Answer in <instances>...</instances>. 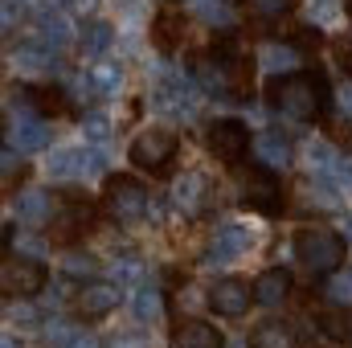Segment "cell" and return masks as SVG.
<instances>
[{
    "label": "cell",
    "instance_id": "1",
    "mask_svg": "<svg viewBox=\"0 0 352 348\" xmlns=\"http://www.w3.org/2000/svg\"><path fill=\"white\" fill-rule=\"evenodd\" d=\"M266 107L291 123H324L332 111V90L320 70H291L266 83Z\"/></svg>",
    "mask_w": 352,
    "mask_h": 348
},
{
    "label": "cell",
    "instance_id": "2",
    "mask_svg": "<svg viewBox=\"0 0 352 348\" xmlns=\"http://www.w3.org/2000/svg\"><path fill=\"white\" fill-rule=\"evenodd\" d=\"M192 74H197V83L209 98H246V90H250V54H242L234 41H221L209 54L197 58Z\"/></svg>",
    "mask_w": 352,
    "mask_h": 348
},
{
    "label": "cell",
    "instance_id": "3",
    "mask_svg": "<svg viewBox=\"0 0 352 348\" xmlns=\"http://www.w3.org/2000/svg\"><path fill=\"white\" fill-rule=\"evenodd\" d=\"M349 254V238L336 234V230H324V226H307L295 234V259L303 262V270L311 279H324V274H336L344 266Z\"/></svg>",
    "mask_w": 352,
    "mask_h": 348
},
{
    "label": "cell",
    "instance_id": "4",
    "mask_svg": "<svg viewBox=\"0 0 352 348\" xmlns=\"http://www.w3.org/2000/svg\"><path fill=\"white\" fill-rule=\"evenodd\" d=\"M102 209L111 213L115 226H144V221H156L160 217L152 193L135 176H111L107 188H102Z\"/></svg>",
    "mask_w": 352,
    "mask_h": 348
},
{
    "label": "cell",
    "instance_id": "5",
    "mask_svg": "<svg viewBox=\"0 0 352 348\" xmlns=\"http://www.w3.org/2000/svg\"><path fill=\"white\" fill-rule=\"evenodd\" d=\"M127 160L148 176H168L180 160V135L173 127H148L131 140L127 148Z\"/></svg>",
    "mask_w": 352,
    "mask_h": 348
},
{
    "label": "cell",
    "instance_id": "6",
    "mask_svg": "<svg viewBox=\"0 0 352 348\" xmlns=\"http://www.w3.org/2000/svg\"><path fill=\"white\" fill-rule=\"evenodd\" d=\"M234 180H238V205L250 213H278L283 209V184L274 168L266 164H234Z\"/></svg>",
    "mask_w": 352,
    "mask_h": 348
},
{
    "label": "cell",
    "instance_id": "7",
    "mask_svg": "<svg viewBox=\"0 0 352 348\" xmlns=\"http://www.w3.org/2000/svg\"><path fill=\"white\" fill-rule=\"evenodd\" d=\"M50 238L54 242H74V238H82L94 230V205H90L82 193H66L62 197V205L54 209V217H50Z\"/></svg>",
    "mask_w": 352,
    "mask_h": 348
},
{
    "label": "cell",
    "instance_id": "8",
    "mask_svg": "<svg viewBox=\"0 0 352 348\" xmlns=\"http://www.w3.org/2000/svg\"><path fill=\"white\" fill-rule=\"evenodd\" d=\"M250 144L254 140H250V131H246L242 119H213V123H205V148L217 160H226V164H238Z\"/></svg>",
    "mask_w": 352,
    "mask_h": 348
},
{
    "label": "cell",
    "instance_id": "9",
    "mask_svg": "<svg viewBox=\"0 0 352 348\" xmlns=\"http://www.w3.org/2000/svg\"><path fill=\"white\" fill-rule=\"evenodd\" d=\"M45 266L37 259H25V254H8L4 270H0V283H4V295L12 299H29V295H41L45 291Z\"/></svg>",
    "mask_w": 352,
    "mask_h": 348
},
{
    "label": "cell",
    "instance_id": "10",
    "mask_svg": "<svg viewBox=\"0 0 352 348\" xmlns=\"http://www.w3.org/2000/svg\"><path fill=\"white\" fill-rule=\"evenodd\" d=\"M250 246H254L250 226H242V221H221V226L213 230V242L205 246V266H230V262L242 259Z\"/></svg>",
    "mask_w": 352,
    "mask_h": 348
},
{
    "label": "cell",
    "instance_id": "11",
    "mask_svg": "<svg viewBox=\"0 0 352 348\" xmlns=\"http://www.w3.org/2000/svg\"><path fill=\"white\" fill-rule=\"evenodd\" d=\"M205 303H209V312L213 316H226V320H238V316H246V307L250 303H258L254 299V283H246V279H217L213 287H209V295H205Z\"/></svg>",
    "mask_w": 352,
    "mask_h": 348
},
{
    "label": "cell",
    "instance_id": "12",
    "mask_svg": "<svg viewBox=\"0 0 352 348\" xmlns=\"http://www.w3.org/2000/svg\"><path fill=\"white\" fill-rule=\"evenodd\" d=\"M45 168H50V176H58V180H82L90 173H102L107 168V156L98 148H58L45 160Z\"/></svg>",
    "mask_w": 352,
    "mask_h": 348
},
{
    "label": "cell",
    "instance_id": "13",
    "mask_svg": "<svg viewBox=\"0 0 352 348\" xmlns=\"http://www.w3.org/2000/svg\"><path fill=\"white\" fill-rule=\"evenodd\" d=\"M8 148H16V152H41V148H50V119L41 111H33V107H25L21 115H12V123H8Z\"/></svg>",
    "mask_w": 352,
    "mask_h": 348
},
{
    "label": "cell",
    "instance_id": "14",
    "mask_svg": "<svg viewBox=\"0 0 352 348\" xmlns=\"http://www.w3.org/2000/svg\"><path fill=\"white\" fill-rule=\"evenodd\" d=\"M152 107L173 115V119H188V115H197V87L188 78H180V74H168L152 94Z\"/></svg>",
    "mask_w": 352,
    "mask_h": 348
},
{
    "label": "cell",
    "instance_id": "15",
    "mask_svg": "<svg viewBox=\"0 0 352 348\" xmlns=\"http://www.w3.org/2000/svg\"><path fill=\"white\" fill-rule=\"evenodd\" d=\"M115 307H119V287H115V283H87V287L74 295L78 320H107Z\"/></svg>",
    "mask_w": 352,
    "mask_h": 348
},
{
    "label": "cell",
    "instance_id": "16",
    "mask_svg": "<svg viewBox=\"0 0 352 348\" xmlns=\"http://www.w3.org/2000/svg\"><path fill=\"white\" fill-rule=\"evenodd\" d=\"M307 168L311 176H324V180H332V184H352V164L349 156H340L332 144H311L307 148Z\"/></svg>",
    "mask_w": 352,
    "mask_h": 348
},
{
    "label": "cell",
    "instance_id": "17",
    "mask_svg": "<svg viewBox=\"0 0 352 348\" xmlns=\"http://www.w3.org/2000/svg\"><path fill=\"white\" fill-rule=\"evenodd\" d=\"M209 176L205 173H184L180 180L173 184V205L184 213V217H201L205 205H209Z\"/></svg>",
    "mask_w": 352,
    "mask_h": 348
},
{
    "label": "cell",
    "instance_id": "18",
    "mask_svg": "<svg viewBox=\"0 0 352 348\" xmlns=\"http://www.w3.org/2000/svg\"><path fill=\"white\" fill-rule=\"evenodd\" d=\"M12 62H16V70H25V74H37V78H54V74L62 70V54H58L54 45H45V41L16 45Z\"/></svg>",
    "mask_w": 352,
    "mask_h": 348
},
{
    "label": "cell",
    "instance_id": "19",
    "mask_svg": "<svg viewBox=\"0 0 352 348\" xmlns=\"http://www.w3.org/2000/svg\"><path fill=\"white\" fill-rule=\"evenodd\" d=\"M254 156H258V164H266V168H287L295 160V148H291V140L278 127H266V131L254 135Z\"/></svg>",
    "mask_w": 352,
    "mask_h": 348
},
{
    "label": "cell",
    "instance_id": "20",
    "mask_svg": "<svg viewBox=\"0 0 352 348\" xmlns=\"http://www.w3.org/2000/svg\"><path fill=\"white\" fill-rule=\"evenodd\" d=\"M152 41H156L164 54H176V50H180V41H184V12H180L176 4H164V8L156 12V21H152Z\"/></svg>",
    "mask_w": 352,
    "mask_h": 348
},
{
    "label": "cell",
    "instance_id": "21",
    "mask_svg": "<svg viewBox=\"0 0 352 348\" xmlns=\"http://www.w3.org/2000/svg\"><path fill=\"white\" fill-rule=\"evenodd\" d=\"M168 348H226V336L213 324H205V320H184L173 332Z\"/></svg>",
    "mask_w": 352,
    "mask_h": 348
},
{
    "label": "cell",
    "instance_id": "22",
    "mask_svg": "<svg viewBox=\"0 0 352 348\" xmlns=\"http://www.w3.org/2000/svg\"><path fill=\"white\" fill-rule=\"evenodd\" d=\"M50 217H54V201H50V193H41V188H25V193H16V221L21 226H50Z\"/></svg>",
    "mask_w": 352,
    "mask_h": 348
},
{
    "label": "cell",
    "instance_id": "23",
    "mask_svg": "<svg viewBox=\"0 0 352 348\" xmlns=\"http://www.w3.org/2000/svg\"><path fill=\"white\" fill-rule=\"evenodd\" d=\"M295 4L299 0H238V8L246 12V21H254V25H278V21H287L291 12H295Z\"/></svg>",
    "mask_w": 352,
    "mask_h": 348
},
{
    "label": "cell",
    "instance_id": "24",
    "mask_svg": "<svg viewBox=\"0 0 352 348\" xmlns=\"http://www.w3.org/2000/svg\"><path fill=\"white\" fill-rule=\"evenodd\" d=\"M250 348H303V345H299V332L287 320H263L250 332Z\"/></svg>",
    "mask_w": 352,
    "mask_h": 348
},
{
    "label": "cell",
    "instance_id": "25",
    "mask_svg": "<svg viewBox=\"0 0 352 348\" xmlns=\"http://www.w3.org/2000/svg\"><path fill=\"white\" fill-rule=\"evenodd\" d=\"M287 295H291V274H287L283 266H270V270H263V274L254 279V299H258L263 307H278Z\"/></svg>",
    "mask_w": 352,
    "mask_h": 348
},
{
    "label": "cell",
    "instance_id": "26",
    "mask_svg": "<svg viewBox=\"0 0 352 348\" xmlns=\"http://www.w3.org/2000/svg\"><path fill=\"white\" fill-rule=\"evenodd\" d=\"M111 41H115V25H107V21H87V25H82V37H78V54L90 58V62H98V58L111 50Z\"/></svg>",
    "mask_w": 352,
    "mask_h": 348
},
{
    "label": "cell",
    "instance_id": "27",
    "mask_svg": "<svg viewBox=\"0 0 352 348\" xmlns=\"http://www.w3.org/2000/svg\"><path fill=\"white\" fill-rule=\"evenodd\" d=\"M37 41L62 50V45L74 41V29H70V21H66L62 12H41V17H37Z\"/></svg>",
    "mask_w": 352,
    "mask_h": 348
},
{
    "label": "cell",
    "instance_id": "28",
    "mask_svg": "<svg viewBox=\"0 0 352 348\" xmlns=\"http://www.w3.org/2000/svg\"><path fill=\"white\" fill-rule=\"evenodd\" d=\"M160 312H164V299H160V291H156V287H140V291L131 295V316H135L140 324L160 320Z\"/></svg>",
    "mask_w": 352,
    "mask_h": 348
},
{
    "label": "cell",
    "instance_id": "29",
    "mask_svg": "<svg viewBox=\"0 0 352 348\" xmlns=\"http://www.w3.org/2000/svg\"><path fill=\"white\" fill-rule=\"evenodd\" d=\"M295 62H299V50H295V45H287V41H283V45H278V41H270V45L263 50V66L270 70V74H291V70H295Z\"/></svg>",
    "mask_w": 352,
    "mask_h": 348
},
{
    "label": "cell",
    "instance_id": "30",
    "mask_svg": "<svg viewBox=\"0 0 352 348\" xmlns=\"http://www.w3.org/2000/svg\"><path fill=\"white\" fill-rule=\"evenodd\" d=\"M90 83H94V94H115L119 83H123V66L119 62H94L90 66Z\"/></svg>",
    "mask_w": 352,
    "mask_h": 348
},
{
    "label": "cell",
    "instance_id": "31",
    "mask_svg": "<svg viewBox=\"0 0 352 348\" xmlns=\"http://www.w3.org/2000/svg\"><path fill=\"white\" fill-rule=\"evenodd\" d=\"M111 274H115V283H140L144 279V259L140 254H119V259H111Z\"/></svg>",
    "mask_w": 352,
    "mask_h": 348
},
{
    "label": "cell",
    "instance_id": "32",
    "mask_svg": "<svg viewBox=\"0 0 352 348\" xmlns=\"http://www.w3.org/2000/svg\"><path fill=\"white\" fill-rule=\"evenodd\" d=\"M111 119L107 115H98V111H90V115H82V135H87L90 144H107L111 140Z\"/></svg>",
    "mask_w": 352,
    "mask_h": 348
},
{
    "label": "cell",
    "instance_id": "33",
    "mask_svg": "<svg viewBox=\"0 0 352 348\" xmlns=\"http://www.w3.org/2000/svg\"><path fill=\"white\" fill-rule=\"evenodd\" d=\"M192 4H197V12H201L209 25H217V29L230 25V4H226V0H192Z\"/></svg>",
    "mask_w": 352,
    "mask_h": 348
},
{
    "label": "cell",
    "instance_id": "34",
    "mask_svg": "<svg viewBox=\"0 0 352 348\" xmlns=\"http://www.w3.org/2000/svg\"><path fill=\"white\" fill-rule=\"evenodd\" d=\"M74 332H78V324H66V320H45V345H50V348H66Z\"/></svg>",
    "mask_w": 352,
    "mask_h": 348
},
{
    "label": "cell",
    "instance_id": "35",
    "mask_svg": "<svg viewBox=\"0 0 352 348\" xmlns=\"http://www.w3.org/2000/svg\"><path fill=\"white\" fill-rule=\"evenodd\" d=\"M94 270H98V262L90 259V254H70V259H66V274H70V279H90Z\"/></svg>",
    "mask_w": 352,
    "mask_h": 348
},
{
    "label": "cell",
    "instance_id": "36",
    "mask_svg": "<svg viewBox=\"0 0 352 348\" xmlns=\"http://www.w3.org/2000/svg\"><path fill=\"white\" fill-rule=\"evenodd\" d=\"M336 12H340V4H336V0H311V17H316L320 25H328Z\"/></svg>",
    "mask_w": 352,
    "mask_h": 348
},
{
    "label": "cell",
    "instance_id": "37",
    "mask_svg": "<svg viewBox=\"0 0 352 348\" xmlns=\"http://www.w3.org/2000/svg\"><path fill=\"white\" fill-rule=\"evenodd\" d=\"M66 348H102V345H98V336H90V332L78 328V332L70 336V345H66Z\"/></svg>",
    "mask_w": 352,
    "mask_h": 348
},
{
    "label": "cell",
    "instance_id": "38",
    "mask_svg": "<svg viewBox=\"0 0 352 348\" xmlns=\"http://www.w3.org/2000/svg\"><path fill=\"white\" fill-rule=\"evenodd\" d=\"M336 62H340L344 74H352V41H340V45H336Z\"/></svg>",
    "mask_w": 352,
    "mask_h": 348
},
{
    "label": "cell",
    "instance_id": "39",
    "mask_svg": "<svg viewBox=\"0 0 352 348\" xmlns=\"http://www.w3.org/2000/svg\"><path fill=\"white\" fill-rule=\"evenodd\" d=\"M111 348H152V345H148V336H115Z\"/></svg>",
    "mask_w": 352,
    "mask_h": 348
},
{
    "label": "cell",
    "instance_id": "40",
    "mask_svg": "<svg viewBox=\"0 0 352 348\" xmlns=\"http://www.w3.org/2000/svg\"><path fill=\"white\" fill-rule=\"evenodd\" d=\"M340 102H344V111L352 115V90H344V98H340Z\"/></svg>",
    "mask_w": 352,
    "mask_h": 348
},
{
    "label": "cell",
    "instance_id": "41",
    "mask_svg": "<svg viewBox=\"0 0 352 348\" xmlns=\"http://www.w3.org/2000/svg\"><path fill=\"white\" fill-rule=\"evenodd\" d=\"M344 238H349V242H352V213H349V217H344Z\"/></svg>",
    "mask_w": 352,
    "mask_h": 348
},
{
    "label": "cell",
    "instance_id": "42",
    "mask_svg": "<svg viewBox=\"0 0 352 348\" xmlns=\"http://www.w3.org/2000/svg\"><path fill=\"white\" fill-rule=\"evenodd\" d=\"M0 348H16V345H12V336H4V340H0Z\"/></svg>",
    "mask_w": 352,
    "mask_h": 348
},
{
    "label": "cell",
    "instance_id": "43",
    "mask_svg": "<svg viewBox=\"0 0 352 348\" xmlns=\"http://www.w3.org/2000/svg\"><path fill=\"white\" fill-rule=\"evenodd\" d=\"M344 340H349V348H352V320H349V336H344Z\"/></svg>",
    "mask_w": 352,
    "mask_h": 348
},
{
    "label": "cell",
    "instance_id": "44",
    "mask_svg": "<svg viewBox=\"0 0 352 348\" xmlns=\"http://www.w3.org/2000/svg\"><path fill=\"white\" fill-rule=\"evenodd\" d=\"M344 8H349V17H352V0H349V4H344Z\"/></svg>",
    "mask_w": 352,
    "mask_h": 348
}]
</instances>
